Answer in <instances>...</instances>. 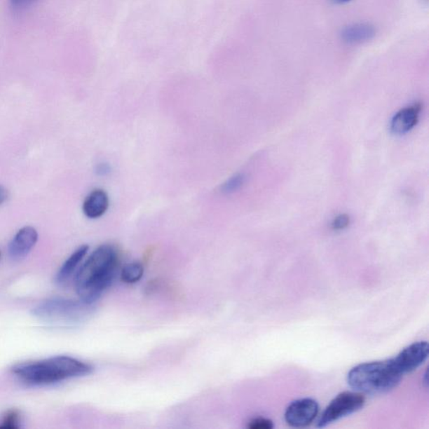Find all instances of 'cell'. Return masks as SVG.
<instances>
[{"instance_id":"cell-1","label":"cell","mask_w":429,"mask_h":429,"mask_svg":"<svg viewBox=\"0 0 429 429\" xmlns=\"http://www.w3.org/2000/svg\"><path fill=\"white\" fill-rule=\"evenodd\" d=\"M117 251L111 245L98 247L79 268L75 278L77 294L88 306L96 302L118 273Z\"/></svg>"},{"instance_id":"cell-2","label":"cell","mask_w":429,"mask_h":429,"mask_svg":"<svg viewBox=\"0 0 429 429\" xmlns=\"http://www.w3.org/2000/svg\"><path fill=\"white\" fill-rule=\"evenodd\" d=\"M89 364L67 355H58L39 362L17 365L12 372L23 383L32 386H46L83 376L92 373Z\"/></svg>"},{"instance_id":"cell-3","label":"cell","mask_w":429,"mask_h":429,"mask_svg":"<svg viewBox=\"0 0 429 429\" xmlns=\"http://www.w3.org/2000/svg\"><path fill=\"white\" fill-rule=\"evenodd\" d=\"M402 377L388 359L358 365L348 372L347 383L360 393L383 394L396 388Z\"/></svg>"},{"instance_id":"cell-4","label":"cell","mask_w":429,"mask_h":429,"mask_svg":"<svg viewBox=\"0 0 429 429\" xmlns=\"http://www.w3.org/2000/svg\"><path fill=\"white\" fill-rule=\"evenodd\" d=\"M365 397L358 392H344L334 397L321 414L317 427L325 428L362 409Z\"/></svg>"},{"instance_id":"cell-5","label":"cell","mask_w":429,"mask_h":429,"mask_svg":"<svg viewBox=\"0 0 429 429\" xmlns=\"http://www.w3.org/2000/svg\"><path fill=\"white\" fill-rule=\"evenodd\" d=\"M88 304L72 300L53 299L43 302L34 308L33 315L39 319L51 321H72L79 318Z\"/></svg>"},{"instance_id":"cell-6","label":"cell","mask_w":429,"mask_h":429,"mask_svg":"<svg viewBox=\"0 0 429 429\" xmlns=\"http://www.w3.org/2000/svg\"><path fill=\"white\" fill-rule=\"evenodd\" d=\"M428 358V344L427 341L414 342L405 347L391 362L396 370L402 376L421 367Z\"/></svg>"},{"instance_id":"cell-7","label":"cell","mask_w":429,"mask_h":429,"mask_svg":"<svg viewBox=\"0 0 429 429\" xmlns=\"http://www.w3.org/2000/svg\"><path fill=\"white\" fill-rule=\"evenodd\" d=\"M319 414V404L315 399L300 398L292 402L285 414V421L291 427L310 425Z\"/></svg>"},{"instance_id":"cell-8","label":"cell","mask_w":429,"mask_h":429,"mask_svg":"<svg viewBox=\"0 0 429 429\" xmlns=\"http://www.w3.org/2000/svg\"><path fill=\"white\" fill-rule=\"evenodd\" d=\"M38 238L37 231L33 226H24L19 230L8 245V254L11 259H24L36 246Z\"/></svg>"},{"instance_id":"cell-9","label":"cell","mask_w":429,"mask_h":429,"mask_svg":"<svg viewBox=\"0 0 429 429\" xmlns=\"http://www.w3.org/2000/svg\"><path fill=\"white\" fill-rule=\"evenodd\" d=\"M421 105L415 104L398 111L390 124V130L395 135H404L417 125Z\"/></svg>"},{"instance_id":"cell-10","label":"cell","mask_w":429,"mask_h":429,"mask_svg":"<svg viewBox=\"0 0 429 429\" xmlns=\"http://www.w3.org/2000/svg\"><path fill=\"white\" fill-rule=\"evenodd\" d=\"M109 207V197L102 189H95L86 197L83 204V212L89 219L100 218Z\"/></svg>"},{"instance_id":"cell-11","label":"cell","mask_w":429,"mask_h":429,"mask_svg":"<svg viewBox=\"0 0 429 429\" xmlns=\"http://www.w3.org/2000/svg\"><path fill=\"white\" fill-rule=\"evenodd\" d=\"M375 28L367 23L350 25L342 29L341 36L343 41L347 44H359L366 42L374 37Z\"/></svg>"},{"instance_id":"cell-12","label":"cell","mask_w":429,"mask_h":429,"mask_svg":"<svg viewBox=\"0 0 429 429\" xmlns=\"http://www.w3.org/2000/svg\"><path fill=\"white\" fill-rule=\"evenodd\" d=\"M89 250L88 245L81 246L68 257L65 263L63 264L57 274L55 280L59 285L64 284L72 277L73 273L76 271L77 267L83 260Z\"/></svg>"},{"instance_id":"cell-13","label":"cell","mask_w":429,"mask_h":429,"mask_svg":"<svg viewBox=\"0 0 429 429\" xmlns=\"http://www.w3.org/2000/svg\"><path fill=\"white\" fill-rule=\"evenodd\" d=\"M144 268L139 261H132L124 266L121 271V278L126 284H135L144 275Z\"/></svg>"},{"instance_id":"cell-14","label":"cell","mask_w":429,"mask_h":429,"mask_svg":"<svg viewBox=\"0 0 429 429\" xmlns=\"http://www.w3.org/2000/svg\"><path fill=\"white\" fill-rule=\"evenodd\" d=\"M245 182V175L241 173L236 174L222 184L220 191L224 195L233 194L241 190Z\"/></svg>"},{"instance_id":"cell-15","label":"cell","mask_w":429,"mask_h":429,"mask_svg":"<svg viewBox=\"0 0 429 429\" xmlns=\"http://www.w3.org/2000/svg\"><path fill=\"white\" fill-rule=\"evenodd\" d=\"M21 423V415L17 410L6 411L0 421V428H19Z\"/></svg>"},{"instance_id":"cell-16","label":"cell","mask_w":429,"mask_h":429,"mask_svg":"<svg viewBox=\"0 0 429 429\" xmlns=\"http://www.w3.org/2000/svg\"><path fill=\"white\" fill-rule=\"evenodd\" d=\"M350 222V218L348 214H341L333 219L332 222V229L334 231H341L348 227Z\"/></svg>"},{"instance_id":"cell-17","label":"cell","mask_w":429,"mask_h":429,"mask_svg":"<svg viewBox=\"0 0 429 429\" xmlns=\"http://www.w3.org/2000/svg\"><path fill=\"white\" fill-rule=\"evenodd\" d=\"M247 428L250 429H272L274 428V424L270 419L257 418L251 420Z\"/></svg>"},{"instance_id":"cell-18","label":"cell","mask_w":429,"mask_h":429,"mask_svg":"<svg viewBox=\"0 0 429 429\" xmlns=\"http://www.w3.org/2000/svg\"><path fill=\"white\" fill-rule=\"evenodd\" d=\"M96 172L98 175H101V177H105V175L110 174L111 167L109 164H106V163H102V164L97 165Z\"/></svg>"},{"instance_id":"cell-19","label":"cell","mask_w":429,"mask_h":429,"mask_svg":"<svg viewBox=\"0 0 429 429\" xmlns=\"http://www.w3.org/2000/svg\"><path fill=\"white\" fill-rule=\"evenodd\" d=\"M8 191L6 187H4L0 184V205L6 203L8 199Z\"/></svg>"},{"instance_id":"cell-20","label":"cell","mask_w":429,"mask_h":429,"mask_svg":"<svg viewBox=\"0 0 429 429\" xmlns=\"http://www.w3.org/2000/svg\"><path fill=\"white\" fill-rule=\"evenodd\" d=\"M332 1L336 4H345L351 1V0H332Z\"/></svg>"},{"instance_id":"cell-21","label":"cell","mask_w":429,"mask_h":429,"mask_svg":"<svg viewBox=\"0 0 429 429\" xmlns=\"http://www.w3.org/2000/svg\"><path fill=\"white\" fill-rule=\"evenodd\" d=\"M0 257H1V252H0Z\"/></svg>"}]
</instances>
